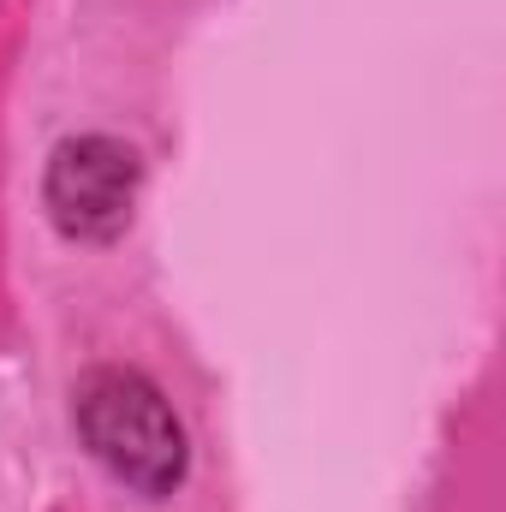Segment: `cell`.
<instances>
[{
  "instance_id": "cell-1",
  "label": "cell",
  "mask_w": 506,
  "mask_h": 512,
  "mask_svg": "<svg viewBox=\"0 0 506 512\" xmlns=\"http://www.w3.org/2000/svg\"><path fill=\"white\" fill-rule=\"evenodd\" d=\"M72 423L84 447L137 495H173L185 477V429L161 387L137 370L102 364L72 387Z\"/></svg>"
},
{
  "instance_id": "cell-2",
  "label": "cell",
  "mask_w": 506,
  "mask_h": 512,
  "mask_svg": "<svg viewBox=\"0 0 506 512\" xmlns=\"http://www.w3.org/2000/svg\"><path fill=\"white\" fill-rule=\"evenodd\" d=\"M131 197H137V155L120 137H66L48 155L42 203L60 233L114 239L131 221Z\"/></svg>"
}]
</instances>
